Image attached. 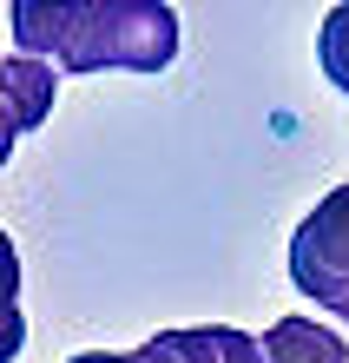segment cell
I'll return each mask as SVG.
<instances>
[{"label":"cell","mask_w":349,"mask_h":363,"mask_svg":"<svg viewBox=\"0 0 349 363\" xmlns=\"http://www.w3.org/2000/svg\"><path fill=\"white\" fill-rule=\"evenodd\" d=\"M13 53L67 73H165L178 60V13L165 0H13Z\"/></svg>","instance_id":"obj_1"},{"label":"cell","mask_w":349,"mask_h":363,"mask_svg":"<svg viewBox=\"0 0 349 363\" xmlns=\"http://www.w3.org/2000/svg\"><path fill=\"white\" fill-rule=\"evenodd\" d=\"M290 284L349 324V185H336L310 218L290 231Z\"/></svg>","instance_id":"obj_2"},{"label":"cell","mask_w":349,"mask_h":363,"mask_svg":"<svg viewBox=\"0 0 349 363\" xmlns=\"http://www.w3.org/2000/svg\"><path fill=\"white\" fill-rule=\"evenodd\" d=\"M53 93H59V73L40 67L27 53H7L0 60V99H7V113L20 119V133H40L53 113Z\"/></svg>","instance_id":"obj_3"},{"label":"cell","mask_w":349,"mask_h":363,"mask_svg":"<svg viewBox=\"0 0 349 363\" xmlns=\"http://www.w3.org/2000/svg\"><path fill=\"white\" fill-rule=\"evenodd\" d=\"M257 350H264V363H349V344L316 317H277L257 337Z\"/></svg>","instance_id":"obj_4"},{"label":"cell","mask_w":349,"mask_h":363,"mask_svg":"<svg viewBox=\"0 0 349 363\" xmlns=\"http://www.w3.org/2000/svg\"><path fill=\"white\" fill-rule=\"evenodd\" d=\"M165 344L178 363H264L257 337L231 330V324H191V330H165Z\"/></svg>","instance_id":"obj_5"},{"label":"cell","mask_w":349,"mask_h":363,"mask_svg":"<svg viewBox=\"0 0 349 363\" xmlns=\"http://www.w3.org/2000/svg\"><path fill=\"white\" fill-rule=\"evenodd\" d=\"M27 350V311H20V251L0 231V363Z\"/></svg>","instance_id":"obj_6"},{"label":"cell","mask_w":349,"mask_h":363,"mask_svg":"<svg viewBox=\"0 0 349 363\" xmlns=\"http://www.w3.org/2000/svg\"><path fill=\"white\" fill-rule=\"evenodd\" d=\"M316 60H323V73H330V86L349 99V0L323 13V33H316Z\"/></svg>","instance_id":"obj_7"},{"label":"cell","mask_w":349,"mask_h":363,"mask_svg":"<svg viewBox=\"0 0 349 363\" xmlns=\"http://www.w3.org/2000/svg\"><path fill=\"white\" fill-rule=\"evenodd\" d=\"M67 363H178V357H171L165 330H159V337H151V344H139V350H73Z\"/></svg>","instance_id":"obj_8"}]
</instances>
